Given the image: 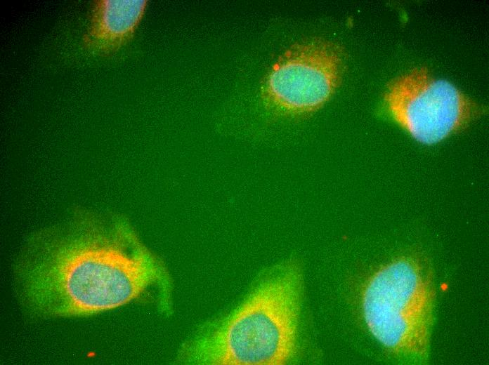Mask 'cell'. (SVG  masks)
Listing matches in <instances>:
<instances>
[{
  "label": "cell",
  "instance_id": "obj_1",
  "mask_svg": "<svg viewBox=\"0 0 489 365\" xmlns=\"http://www.w3.org/2000/svg\"><path fill=\"white\" fill-rule=\"evenodd\" d=\"M30 246L28 289L42 310L82 315L125 305L151 286L168 305L164 267L121 218L86 214Z\"/></svg>",
  "mask_w": 489,
  "mask_h": 365
},
{
  "label": "cell",
  "instance_id": "obj_2",
  "mask_svg": "<svg viewBox=\"0 0 489 365\" xmlns=\"http://www.w3.org/2000/svg\"><path fill=\"white\" fill-rule=\"evenodd\" d=\"M301 291L297 267L277 269L230 315L190 344L186 361L213 365L292 361L297 350Z\"/></svg>",
  "mask_w": 489,
  "mask_h": 365
},
{
  "label": "cell",
  "instance_id": "obj_3",
  "mask_svg": "<svg viewBox=\"0 0 489 365\" xmlns=\"http://www.w3.org/2000/svg\"><path fill=\"white\" fill-rule=\"evenodd\" d=\"M433 292L415 259L403 257L380 269L363 293V310L372 334L401 356L423 357L432 323Z\"/></svg>",
  "mask_w": 489,
  "mask_h": 365
},
{
  "label": "cell",
  "instance_id": "obj_4",
  "mask_svg": "<svg viewBox=\"0 0 489 365\" xmlns=\"http://www.w3.org/2000/svg\"><path fill=\"white\" fill-rule=\"evenodd\" d=\"M383 101L391 119L425 145L463 130L485 112L449 81L435 79L425 67H414L391 80Z\"/></svg>",
  "mask_w": 489,
  "mask_h": 365
},
{
  "label": "cell",
  "instance_id": "obj_5",
  "mask_svg": "<svg viewBox=\"0 0 489 365\" xmlns=\"http://www.w3.org/2000/svg\"><path fill=\"white\" fill-rule=\"evenodd\" d=\"M344 69L341 47L310 39L289 47L267 73L261 87L266 108L286 117L315 112L333 96Z\"/></svg>",
  "mask_w": 489,
  "mask_h": 365
},
{
  "label": "cell",
  "instance_id": "obj_6",
  "mask_svg": "<svg viewBox=\"0 0 489 365\" xmlns=\"http://www.w3.org/2000/svg\"><path fill=\"white\" fill-rule=\"evenodd\" d=\"M145 0H99L91 10L84 41L89 52L110 55L132 38L147 6Z\"/></svg>",
  "mask_w": 489,
  "mask_h": 365
}]
</instances>
